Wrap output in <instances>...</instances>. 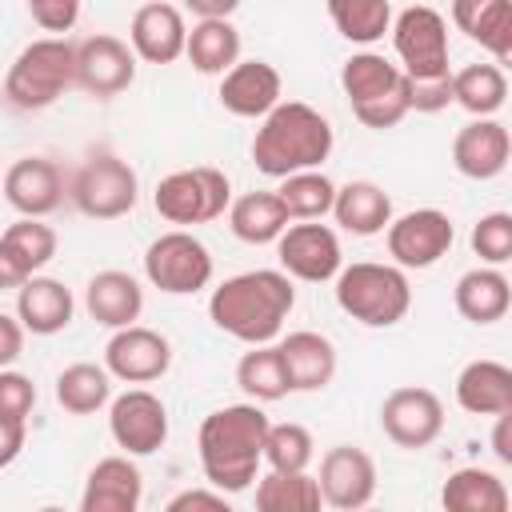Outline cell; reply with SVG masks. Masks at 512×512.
I'll return each mask as SVG.
<instances>
[{"label": "cell", "instance_id": "obj_1", "mask_svg": "<svg viewBox=\"0 0 512 512\" xmlns=\"http://www.w3.org/2000/svg\"><path fill=\"white\" fill-rule=\"evenodd\" d=\"M296 304L292 276L280 268H252L228 276L208 296V316L220 332L244 344H272Z\"/></svg>", "mask_w": 512, "mask_h": 512}, {"label": "cell", "instance_id": "obj_2", "mask_svg": "<svg viewBox=\"0 0 512 512\" xmlns=\"http://www.w3.org/2000/svg\"><path fill=\"white\" fill-rule=\"evenodd\" d=\"M264 432L268 416L256 404H224L208 412L196 436L204 480L220 492H244L264 464Z\"/></svg>", "mask_w": 512, "mask_h": 512}, {"label": "cell", "instance_id": "obj_3", "mask_svg": "<svg viewBox=\"0 0 512 512\" xmlns=\"http://www.w3.org/2000/svg\"><path fill=\"white\" fill-rule=\"evenodd\" d=\"M332 152V124L324 112H316L304 100H280L272 112L260 116L256 140H252V164L284 180L304 168H320Z\"/></svg>", "mask_w": 512, "mask_h": 512}, {"label": "cell", "instance_id": "obj_4", "mask_svg": "<svg viewBox=\"0 0 512 512\" xmlns=\"http://www.w3.org/2000/svg\"><path fill=\"white\" fill-rule=\"evenodd\" d=\"M336 304L352 320L368 328H392L408 316L412 308V284L400 264H376V260H356L340 268L336 276Z\"/></svg>", "mask_w": 512, "mask_h": 512}, {"label": "cell", "instance_id": "obj_5", "mask_svg": "<svg viewBox=\"0 0 512 512\" xmlns=\"http://www.w3.org/2000/svg\"><path fill=\"white\" fill-rule=\"evenodd\" d=\"M76 84V44L64 36H40L20 48L4 76V96L20 112H40L56 104Z\"/></svg>", "mask_w": 512, "mask_h": 512}, {"label": "cell", "instance_id": "obj_6", "mask_svg": "<svg viewBox=\"0 0 512 512\" xmlns=\"http://www.w3.org/2000/svg\"><path fill=\"white\" fill-rule=\"evenodd\" d=\"M340 88L352 104V116L364 128H396L408 116V84L400 64L384 60L380 52H356L340 68Z\"/></svg>", "mask_w": 512, "mask_h": 512}, {"label": "cell", "instance_id": "obj_7", "mask_svg": "<svg viewBox=\"0 0 512 512\" xmlns=\"http://www.w3.org/2000/svg\"><path fill=\"white\" fill-rule=\"evenodd\" d=\"M152 204L156 212L168 220V224H208L216 216H224V208L232 204V184L220 168L212 164H196V168H180V172H168L156 192H152Z\"/></svg>", "mask_w": 512, "mask_h": 512}, {"label": "cell", "instance_id": "obj_8", "mask_svg": "<svg viewBox=\"0 0 512 512\" xmlns=\"http://www.w3.org/2000/svg\"><path fill=\"white\" fill-rule=\"evenodd\" d=\"M68 196L92 220H120V216H128L136 208L140 180H136L128 160H120L112 152H92L76 168V176L68 184Z\"/></svg>", "mask_w": 512, "mask_h": 512}, {"label": "cell", "instance_id": "obj_9", "mask_svg": "<svg viewBox=\"0 0 512 512\" xmlns=\"http://www.w3.org/2000/svg\"><path fill=\"white\" fill-rule=\"evenodd\" d=\"M144 276L168 296H192L212 284V252L188 228L160 232L144 252Z\"/></svg>", "mask_w": 512, "mask_h": 512}, {"label": "cell", "instance_id": "obj_10", "mask_svg": "<svg viewBox=\"0 0 512 512\" xmlns=\"http://www.w3.org/2000/svg\"><path fill=\"white\" fill-rule=\"evenodd\" d=\"M392 44L404 76H440L448 68V24L436 8L412 4L392 20Z\"/></svg>", "mask_w": 512, "mask_h": 512}, {"label": "cell", "instance_id": "obj_11", "mask_svg": "<svg viewBox=\"0 0 512 512\" xmlns=\"http://www.w3.org/2000/svg\"><path fill=\"white\" fill-rule=\"evenodd\" d=\"M384 240H388L392 264H400V268H432L440 256H448V248L456 240V228H452L448 212L416 208V212H404V216L388 220Z\"/></svg>", "mask_w": 512, "mask_h": 512}, {"label": "cell", "instance_id": "obj_12", "mask_svg": "<svg viewBox=\"0 0 512 512\" xmlns=\"http://www.w3.org/2000/svg\"><path fill=\"white\" fill-rule=\"evenodd\" d=\"M380 428L396 448H428L444 432V404L432 388H392L380 404Z\"/></svg>", "mask_w": 512, "mask_h": 512}, {"label": "cell", "instance_id": "obj_13", "mask_svg": "<svg viewBox=\"0 0 512 512\" xmlns=\"http://www.w3.org/2000/svg\"><path fill=\"white\" fill-rule=\"evenodd\" d=\"M108 432L128 456H152L168 440V408L148 388H128L108 408Z\"/></svg>", "mask_w": 512, "mask_h": 512}, {"label": "cell", "instance_id": "obj_14", "mask_svg": "<svg viewBox=\"0 0 512 512\" xmlns=\"http://www.w3.org/2000/svg\"><path fill=\"white\" fill-rule=\"evenodd\" d=\"M276 256H280V272H288L292 280L304 284H324L344 268L340 256V240L328 224H288L276 236Z\"/></svg>", "mask_w": 512, "mask_h": 512}, {"label": "cell", "instance_id": "obj_15", "mask_svg": "<svg viewBox=\"0 0 512 512\" xmlns=\"http://www.w3.org/2000/svg\"><path fill=\"white\" fill-rule=\"evenodd\" d=\"M168 364H172L168 336L144 324L112 328V340L104 344V368L124 384H152L168 372Z\"/></svg>", "mask_w": 512, "mask_h": 512}, {"label": "cell", "instance_id": "obj_16", "mask_svg": "<svg viewBox=\"0 0 512 512\" xmlns=\"http://www.w3.org/2000/svg\"><path fill=\"white\" fill-rule=\"evenodd\" d=\"M136 80V52L128 40L96 32L76 44V84L100 100L120 96Z\"/></svg>", "mask_w": 512, "mask_h": 512}, {"label": "cell", "instance_id": "obj_17", "mask_svg": "<svg viewBox=\"0 0 512 512\" xmlns=\"http://www.w3.org/2000/svg\"><path fill=\"white\" fill-rule=\"evenodd\" d=\"M316 484H320L324 504H332L340 512H352V508H364L376 496V464L364 448L336 444V448L324 452Z\"/></svg>", "mask_w": 512, "mask_h": 512}, {"label": "cell", "instance_id": "obj_18", "mask_svg": "<svg viewBox=\"0 0 512 512\" xmlns=\"http://www.w3.org/2000/svg\"><path fill=\"white\" fill-rule=\"evenodd\" d=\"M512 140L496 116H472L452 140V164L468 180H496L508 168Z\"/></svg>", "mask_w": 512, "mask_h": 512}, {"label": "cell", "instance_id": "obj_19", "mask_svg": "<svg viewBox=\"0 0 512 512\" xmlns=\"http://www.w3.org/2000/svg\"><path fill=\"white\" fill-rule=\"evenodd\" d=\"M184 40H188V24L180 16L176 4H164V0H152V4H140L132 12V24H128V44L140 60L148 64H172L184 56Z\"/></svg>", "mask_w": 512, "mask_h": 512}, {"label": "cell", "instance_id": "obj_20", "mask_svg": "<svg viewBox=\"0 0 512 512\" xmlns=\"http://www.w3.org/2000/svg\"><path fill=\"white\" fill-rule=\"evenodd\" d=\"M4 200L20 216H48L64 200V172L48 156H20L4 172Z\"/></svg>", "mask_w": 512, "mask_h": 512}, {"label": "cell", "instance_id": "obj_21", "mask_svg": "<svg viewBox=\"0 0 512 512\" xmlns=\"http://www.w3.org/2000/svg\"><path fill=\"white\" fill-rule=\"evenodd\" d=\"M280 72L268 60H236L224 76H220V104L232 116L256 120L264 112H272L280 104Z\"/></svg>", "mask_w": 512, "mask_h": 512}, {"label": "cell", "instance_id": "obj_22", "mask_svg": "<svg viewBox=\"0 0 512 512\" xmlns=\"http://www.w3.org/2000/svg\"><path fill=\"white\" fill-rule=\"evenodd\" d=\"M144 500V476L124 456H104L92 464L80 496V512H136Z\"/></svg>", "mask_w": 512, "mask_h": 512}, {"label": "cell", "instance_id": "obj_23", "mask_svg": "<svg viewBox=\"0 0 512 512\" xmlns=\"http://www.w3.org/2000/svg\"><path fill=\"white\" fill-rule=\"evenodd\" d=\"M276 348H280V360H284L292 392H320V388L332 384V376H336V344L324 332L300 328V332H288Z\"/></svg>", "mask_w": 512, "mask_h": 512}, {"label": "cell", "instance_id": "obj_24", "mask_svg": "<svg viewBox=\"0 0 512 512\" xmlns=\"http://www.w3.org/2000/svg\"><path fill=\"white\" fill-rule=\"evenodd\" d=\"M72 312H76L72 292L60 280H52V276H28L16 288V320L32 336H56V332H64L72 324Z\"/></svg>", "mask_w": 512, "mask_h": 512}, {"label": "cell", "instance_id": "obj_25", "mask_svg": "<svg viewBox=\"0 0 512 512\" xmlns=\"http://www.w3.org/2000/svg\"><path fill=\"white\" fill-rule=\"evenodd\" d=\"M84 308L96 324L104 328H124V324H136L140 312H144V288L132 272H120V268H104L88 280L84 288Z\"/></svg>", "mask_w": 512, "mask_h": 512}, {"label": "cell", "instance_id": "obj_26", "mask_svg": "<svg viewBox=\"0 0 512 512\" xmlns=\"http://www.w3.org/2000/svg\"><path fill=\"white\" fill-rule=\"evenodd\" d=\"M452 24L488 48L496 64L512 60V0H452Z\"/></svg>", "mask_w": 512, "mask_h": 512}, {"label": "cell", "instance_id": "obj_27", "mask_svg": "<svg viewBox=\"0 0 512 512\" xmlns=\"http://www.w3.org/2000/svg\"><path fill=\"white\" fill-rule=\"evenodd\" d=\"M456 404L472 416H496L512 408V368L500 360H472L456 376Z\"/></svg>", "mask_w": 512, "mask_h": 512}, {"label": "cell", "instance_id": "obj_28", "mask_svg": "<svg viewBox=\"0 0 512 512\" xmlns=\"http://www.w3.org/2000/svg\"><path fill=\"white\" fill-rule=\"evenodd\" d=\"M452 300H456V312L464 320H472V324H496L512 308V284H508V276L496 264L472 268V272H464L456 280Z\"/></svg>", "mask_w": 512, "mask_h": 512}, {"label": "cell", "instance_id": "obj_29", "mask_svg": "<svg viewBox=\"0 0 512 512\" xmlns=\"http://www.w3.org/2000/svg\"><path fill=\"white\" fill-rule=\"evenodd\" d=\"M332 216L352 236H376L392 220V196L380 184H372V180H352V184L336 188Z\"/></svg>", "mask_w": 512, "mask_h": 512}, {"label": "cell", "instance_id": "obj_30", "mask_svg": "<svg viewBox=\"0 0 512 512\" xmlns=\"http://www.w3.org/2000/svg\"><path fill=\"white\" fill-rule=\"evenodd\" d=\"M184 56L192 60V68L200 76H224L240 60V32H236V24L228 16L192 24V32L184 40Z\"/></svg>", "mask_w": 512, "mask_h": 512}, {"label": "cell", "instance_id": "obj_31", "mask_svg": "<svg viewBox=\"0 0 512 512\" xmlns=\"http://www.w3.org/2000/svg\"><path fill=\"white\" fill-rule=\"evenodd\" d=\"M228 224H232V236L244 244H276V236L292 220L276 192H244L228 204Z\"/></svg>", "mask_w": 512, "mask_h": 512}, {"label": "cell", "instance_id": "obj_32", "mask_svg": "<svg viewBox=\"0 0 512 512\" xmlns=\"http://www.w3.org/2000/svg\"><path fill=\"white\" fill-rule=\"evenodd\" d=\"M440 504L448 512H508V488L496 472L472 464V468H456L444 480Z\"/></svg>", "mask_w": 512, "mask_h": 512}, {"label": "cell", "instance_id": "obj_33", "mask_svg": "<svg viewBox=\"0 0 512 512\" xmlns=\"http://www.w3.org/2000/svg\"><path fill=\"white\" fill-rule=\"evenodd\" d=\"M508 100V76L500 64H468L452 72V104L468 116H496Z\"/></svg>", "mask_w": 512, "mask_h": 512}, {"label": "cell", "instance_id": "obj_34", "mask_svg": "<svg viewBox=\"0 0 512 512\" xmlns=\"http://www.w3.org/2000/svg\"><path fill=\"white\" fill-rule=\"evenodd\" d=\"M56 400L72 416H92L112 400V372L104 364H88V360L68 364L56 376Z\"/></svg>", "mask_w": 512, "mask_h": 512}, {"label": "cell", "instance_id": "obj_35", "mask_svg": "<svg viewBox=\"0 0 512 512\" xmlns=\"http://www.w3.org/2000/svg\"><path fill=\"white\" fill-rule=\"evenodd\" d=\"M324 496L316 476H308V468L300 472H280L268 468V476H260L256 484V508L260 512H320Z\"/></svg>", "mask_w": 512, "mask_h": 512}, {"label": "cell", "instance_id": "obj_36", "mask_svg": "<svg viewBox=\"0 0 512 512\" xmlns=\"http://www.w3.org/2000/svg\"><path fill=\"white\" fill-rule=\"evenodd\" d=\"M236 384L256 404H272V400L288 396L292 384H288L280 348L276 344H252V352H244L240 364H236Z\"/></svg>", "mask_w": 512, "mask_h": 512}, {"label": "cell", "instance_id": "obj_37", "mask_svg": "<svg viewBox=\"0 0 512 512\" xmlns=\"http://www.w3.org/2000/svg\"><path fill=\"white\" fill-rule=\"evenodd\" d=\"M276 196L288 208V220H320V216L332 212L336 184L320 168H304V172L284 176V184L276 188Z\"/></svg>", "mask_w": 512, "mask_h": 512}, {"label": "cell", "instance_id": "obj_38", "mask_svg": "<svg viewBox=\"0 0 512 512\" xmlns=\"http://www.w3.org/2000/svg\"><path fill=\"white\" fill-rule=\"evenodd\" d=\"M328 16H332L336 32L352 44H376L392 28L388 0H328Z\"/></svg>", "mask_w": 512, "mask_h": 512}, {"label": "cell", "instance_id": "obj_39", "mask_svg": "<svg viewBox=\"0 0 512 512\" xmlns=\"http://www.w3.org/2000/svg\"><path fill=\"white\" fill-rule=\"evenodd\" d=\"M312 432L304 424H272L268 420V432H264V464L268 468H280V472H300L312 464Z\"/></svg>", "mask_w": 512, "mask_h": 512}, {"label": "cell", "instance_id": "obj_40", "mask_svg": "<svg viewBox=\"0 0 512 512\" xmlns=\"http://www.w3.org/2000/svg\"><path fill=\"white\" fill-rule=\"evenodd\" d=\"M4 240L24 256V264H28L32 272H40V268L56 256V248H60V240H56V232L44 224V216H20V220L4 232Z\"/></svg>", "mask_w": 512, "mask_h": 512}, {"label": "cell", "instance_id": "obj_41", "mask_svg": "<svg viewBox=\"0 0 512 512\" xmlns=\"http://www.w3.org/2000/svg\"><path fill=\"white\" fill-rule=\"evenodd\" d=\"M472 252L484 264H504L512 256V216L508 212H488L472 224Z\"/></svg>", "mask_w": 512, "mask_h": 512}, {"label": "cell", "instance_id": "obj_42", "mask_svg": "<svg viewBox=\"0 0 512 512\" xmlns=\"http://www.w3.org/2000/svg\"><path fill=\"white\" fill-rule=\"evenodd\" d=\"M408 112H444L452 104V72L440 76H404Z\"/></svg>", "mask_w": 512, "mask_h": 512}, {"label": "cell", "instance_id": "obj_43", "mask_svg": "<svg viewBox=\"0 0 512 512\" xmlns=\"http://www.w3.org/2000/svg\"><path fill=\"white\" fill-rule=\"evenodd\" d=\"M32 408H36V384H32L24 372L0 368V416L28 420Z\"/></svg>", "mask_w": 512, "mask_h": 512}, {"label": "cell", "instance_id": "obj_44", "mask_svg": "<svg viewBox=\"0 0 512 512\" xmlns=\"http://www.w3.org/2000/svg\"><path fill=\"white\" fill-rule=\"evenodd\" d=\"M28 4V16L44 28V32H72V24L80 20V0H24Z\"/></svg>", "mask_w": 512, "mask_h": 512}, {"label": "cell", "instance_id": "obj_45", "mask_svg": "<svg viewBox=\"0 0 512 512\" xmlns=\"http://www.w3.org/2000/svg\"><path fill=\"white\" fill-rule=\"evenodd\" d=\"M188 508H208V512H228V500L220 488H188V492H176L168 500V512H188Z\"/></svg>", "mask_w": 512, "mask_h": 512}, {"label": "cell", "instance_id": "obj_46", "mask_svg": "<svg viewBox=\"0 0 512 512\" xmlns=\"http://www.w3.org/2000/svg\"><path fill=\"white\" fill-rule=\"evenodd\" d=\"M28 276H36L28 264H24V256L0 236V288H20Z\"/></svg>", "mask_w": 512, "mask_h": 512}, {"label": "cell", "instance_id": "obj_47", "mask_svg": "<svg viewBox=\"0 0 512 512\" xmlns=\"http://www.w3.org/2000/svg\"><path fill=\"white\" fill-rule=\"evenodd\" d=\"M24 352V324L8 312H0V368H8Z\"/></svg>", "mask_w": 512, "mask_h": 512}, {"label": "cell", "instance_id": "obj_48", "mask_svg": "<svg viewBox=\"0 0 512 512\" xmlns=\"http://www.w3.org/2000/svg\"><path fill=\"white\" fill-rule=\"evenodd\" d=\"M24 452V420L0 416V468H8Z\"/></svg>", "mask_w": 512, "mask_h": 512}, {"label": "cell", "instance_id": "obj_49", "mask_svg": "<svg viewBox=\"0 0 512 512\" xmlns=\"http://www.w3.org/2000/svg\"><path fill=\"white\" fill-rule=\"evenodd\" d=\"M492 452L500 464H512V408L496 412V428H492Z\"/></svg>", "mask_w": 512, "mask_h": 512}, {"label": "cell", "instance_id": "obj_50", "mask_svg": "<svg viewBox=\"0 0 512 512\" xmlns=\"http://www.w3.org/2000/svg\"><path fill=\"white\" fill-rule=\"evenodd\" d=\"M188 12H196L200 20H216V16H232L240 8V0H184Z\"/></svg>", "mask_w": 512, "mask_h": 512}]
</instances>
